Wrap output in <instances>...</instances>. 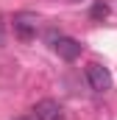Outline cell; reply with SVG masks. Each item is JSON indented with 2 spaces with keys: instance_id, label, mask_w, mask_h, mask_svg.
I'll return each mask as SVG.
<instances>
[{
  "instance_id": "6da1fadb",
  "label": "cell",
  "mask_w": 117,
  "mask_h": 120,
  "mask_svg": "<svg viewBox=\"0 0 117 120\" xmlns=\"http://www.w3.org/2000/svg\"><path fill=\"white\" fill-rule=\"evenodd\" d=\"M87 81H89V87H92L95 92L112 90V73H109L103 64H98V61L87 64Z\"/></svg>"
},
{
  "instance_id": "7a4b0ae2",
  "label": "cell",
  "mask_w": 117,
  "mask_h": 120,
  "mask_svg": "<svg viewBox=\"0 0 117 120\" xmlns=\"http://www.w3.org/2000/svg\"><path fill=\"white\" fill-rule=\"evenodd\" d=\"M53 50H56L58 56L64 61H75L78 56H81V50H84V45L78 42V39H70V36H58V39H53Z\"/></svg>"
},
{
  "instance_id": "3957f363",
  "label": "cell",
  "mask_w": 117,
  "mask_h": 120,
  "mask_svg": "<svg viewBox=\"0 0 117 120\" xmlns=\"http://www.w3.org/2000/svg\"><path fill=\"white\" fill-rule=\"evenodd\" d=\"M61 117V103L53 98H45L33 106V120H58Z\"/></svg>"
},
{
  "instance_id": "277c9868",
  "label": "cell",
  "mask_w": 117,
  "mask_h": 120,
  "mask_svg": "<svg viewBox=\"0 0 117 120\" xmlns=\"http://www.w3.org/2000/svg\"><path fill=\"white\" fill-rule=\"evenodd\" d=\"M14 34H17L20 39H33L36 22H31V17H17V20H14Z\"/></svg>"
},
{
  "instance_id": "5b68a950",
  "label": "cell",
  "mask_w": 117,
  "mask_h": 120,
  "mask_svg": "<svg viewBox=\"0 0 117 120\" xmlns=\"http://www.w3.org/2000/svg\"><path fill=\"white\" fill-rule=\"evenodd\" d=\"M89 17H92L95 22H103V20L109 17V3H103V0H98V3L92 6V11H89Z\"/></svg>"
},
{
  "instance_id": "8992f818",
  "label": "cell",
  "mask_w": 117,
  "mask_h": 120,
  "mask_svg": "<svg viewBox=\"0 0 117 120\" xmlns=\"http://www.w3.org/2000/svg\"><path fill=\"white\" fill-rule=\"evenodd\" d=\"M17 120H31V117H17Z\"/></svg>"
}]
</instances>
